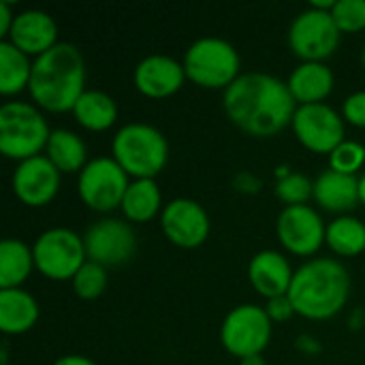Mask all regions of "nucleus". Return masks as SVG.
Listing matches in <instances>:
<instances>
[{"instance_id":"f257e3e1","label":"nucleus","mask_w":365,"mask_h":365,"mask_svg":"<svg viewBox=\"0 0 365 365\" xmlns=\"http://www.w3.org/2000/svg\"><path fill=\"white\" fill-rule=\"evenodd\" d=\"M289 83L269 73H242L222 96L229 120L252 137L280 133L297 111Z\"/></svg>"},{"instance_id":"f03ea898","label":"nucleus","mask_w":365,"mask_h":365,"mask_svg":"<svg viewBox=\"0 0 365 365\" xmlns=\"http://www.w3.org/2000/svg\"><path fill=\"white\" fill-rule=\"evenodd\" d=\"M30 96L43 109L62 113L73 111L86 88V60L73 43H56L34 58L28 83Z\"/></svg>"},{"instance_id":"7ed1b4c3","label":"nucleus","mask_w":365,"mask_h":365,"mask_svg":"<svg viewBox=\"0 0 365 365\" xmlns=\"http://www.w3.org/2000/svg\"><path fill=\"white\" fill-rule=\"evenodd\" d=\"M351 293V278L346 267L329 257L310 259L295 269L289 299L297 314L321 321L338 314Z\"/></svg>"},{"instance_id":"20e7f679","label":"nucleus","mask_w":365,"mask_h":365,"mask_svg":"<svg viewBox=\"0 0 365 365\" xmlns=\"http://www.w3.org/2000/svg\"><path fill=\"white\" fill-rule=\"evenodd\" d=\"M113 158L135 180H154L169 158V143L165 135L145 122H128L120 126L111 141Z\"/></svg>"},{"instance_id":"39448f33","label":"nucleus","mask_w":365,"mask_h":365,"mask_svg":"<svg viewBox=\"0 0 365 365\" xmlns=\"http://www.w3.org/2000/svg\"><path fill=\"white\" fill-rule=\"evenodd\" d=\"M49 126L43 113L24 101H11L0 107V152L6 158L26 160L36 156L49 141Z\"/></svg>"},{"instance_id":"423d86ee","label":"nucleus","mask_w":365,"mask_h":365,"mask_svg":"<svg viewBox=\"0 0 365 365\" xmlns=\"http://www.w3.org/2000/svg\"><path fill=\"white\" fill-rule=\"evenodd\" d=\"M184 71L203 88H229L240 77V53L220 36H201L184 53Z\"/></svg>"},{"instance_id":"0eeeda50","label":"nucleus","mask_w":365,"mask_h":365,"mask_svg":"<svg viewBox=\"0 0 365 365\" xmlns=\"http://www.w3.org/2000/svg\"><path fill=\"white\" fill-rule=\"evenodd\" d=\"M32 252L36 269L51 280H73L88 261L83 237L66 227H51L43 231L36 237Z\"/></svg>"},{"instance_id":"6e6552de","label":"nucleus","mask_w":365,"mask_h":365,"mask_svg":"<svg viewBox=\"0 0 365 365\" xmlns=\"http://www.w3.org/2000/svg\"><path fill=\"white\" fill-rule=\"evenodd\" d=\"M128 184V173L113 156H96L79 171L77 192L88 207L111 212L122 205Z\"/></svg>"},{"instance_id":"1a4fd4ad","label":"nucleus","mask_w":365,"mask_h":365,"mask_svg":"<svg viewBox=\"0 0 365 365\" xmlns=\"http://www.w3.org/2000/svg\"><path fill=\"white\" fill-rule=\"evenodd\" d=\"M340 32L331 11L310 6L291 21L289 45L304 62H323L336 51Z\"/></svg>"},{"instance_id":"9d476101","label":"nucleus","mask_w":365,"mask_h":365,"mask_svg":"<svg viewBox=\"0 0 365 365\" xmlns=\"http://www.w3.org/2000/svg\"><path fill=\"white\" fill-rule=\"evenodd\" d=\"M272 338V319L265 308L255 304H242L233 308L220 327L222 346L244 359L250 355H261Z\"/></svg>"},{"instance_id":"9b49d317","label":"nucleus","mask_w":365,"mask_h":365,"mask_svg":"<svg viewBox=\"0 0 365 365\" xmlns=\"http://www.w3.org/2000/svg\"><path fill=\"white\" fill-rule=\"evenodd\" d=\"M291 124L297 139L319 154H331L346 139L342 115L327 103L299 105Z\"/></svg>"},{"instance_id":"f8f14e48","label":"nucleus","mask_w":365,"mask_h":365,"mask_svg":"<svg viewBox=\"0 0 365 365\" xmlns=\"http://www.w3.org/2000/svg\"><path fill=\"white\" fill-rule=\"evenodd\" d=\"M88 261H94L103 267H115L126 261L137 250V237L128 222L120 218H103L90 225L83 235Z\"/></svg>"},{"instance_id":"ddd939ff","label":"nucleus","mask_w":365,"mask_h":365,"mask_svg":"<svg viewBox=\"0 0 365 365\" xmlns=\"http://www.w3.org/2000/svg\"><path fill=\"white\" fill-rule=\"evenodd\" d=\"M278 237L293 255H314L325 242L327 227L321 214L310 205H287L276 222Z\"/></svg>"},{"instance_id":"4468645a","label":"nucleus","mask_w":365,"mask_h":365,"mask_svg":"<svg viewBox=\"0 0 365 365\" xmlns=\"http://www.w3.org/2000/svg\"><path fill=\"white\" fill-rule=\"evenodd\" d=\"M160 225L169 242L180 248H197L210 235V216L195 199L178 197L160 212Z\"/></svg>"},{"instance_id":"2eb2a0df","label":"nucleus","mask_w":365,"mask_h":365,"mask_svg":"<svg viewBox=\"0 0 365 365\" xmlns=\"http://www.w3.org/2000/svg\"><path fill=\"white\" fill-rule=\"evenodd\" d=\"M60 188V169L43 154L21 160L13 173L15 195L32 207L49 203Z\"/></svg>"},{"instance_id":"dca6fc26","label":"nucleus","mask_w":365,"mask_h":365,"mask_svg":"<svg viewBox=\"0 0 365 365\" xmlns=\"http://www.w3.org/2000/svg\"><path fill=\"white\" fill-rule=\"evenodd\" d=\"M135 86L141 94L152 98H165L178 92L186 79L184 64L167 53L145 56L135 66Z\"/></svg>"},{"instance_id":"f3484780","label":"nucleus","mask_w":365,"mask_h":365,"mask_svg":"<svg viewBox=\"0 0 365 365\" xmlns=\"http://www.w3.org/2000/svg\"><path fill=\"white\" fill-rule=\"evenodd\" d=\"M56 38H58V26L53 17L41 9H28L17 13L11 32L6 36V41H11L24 53L34 58L51 49L58 43Z\"/></svg>"},{"instance_id":"a211bd4d","label":"nucleus","mask_w":365,"mask_h":365,"mask_svg":"<svg viewBox=\"0 0 365 365\" xmlns=\"http://www.w3.org/2000/svg\"><path fill=\"white\" fill-rule=\"evenodd\" d=\"M293 274L289 259L276 250H261L248 263V278L252 287L267 299L287 295Z\"/></svg>"},{"instance_id":"6ab92c4d","label":"nucleus","mask_w":365,"mask_h":365,"mask_svg":"<svg viewBox=\"0 0 365 365\" xmlns=\"http://www.w3.org/2000/svg\"><path fill=\"white\" fill-rule=\"evenodd\" d=\"M312 197L329 212H349L359 201V178L327 169L314 180Z\"/></svg>"},{"instance_id":"aec40b11","label":"nucleus","mask_w":365,"mask_h":365,"mask_svg":"<svg viewBox=\"0 0 365 365\" xmlns=\"http://www.w3.org/2000/svg\"><path fill=\"white\" fill-rule=\"evenodd\" d=\"M334 73L325 62H302L289 75V90L302 105L323 103L334 90Z\"/></svg>"},{"instance_id":"412c9836","label":"nucleus","mask_w":365,"mask_h":365,"mask_svg":"<svg viewBox=\"0 0 365 365\" xmlns=\"http://www.w3.org/2000/svg\"><path fill=\"white\" fill-rule=\"evenodd\" d=\"M38 321V304L24 289L0 291V329L2 334H24Z\"/></svg>"},{"instance_id":"4be33fe9","label":"nucleus","mask_w":365,"mask_h":365,"mask_svg":"<svg viewBox=\"0 0 365 365\" xmlns=\"http://www.w3.org/2000/svg\"><path fill=\"white\" fill-rule=\"evenodd\" d=\"M47 158L62 171H81L88 165V145L86 141L68 130V128H56L49 135L47 141Z\"/></svg>"},{"instance_id":"5701e85b","label":"nucleus","mask_w":365,"mask_h":365,"mask_svg":"<svg viewBox=\"0 0 365 365\" xmlns=\"http://www.w3.org/2000/svg\"><path fill=\"white\" fill-rule=\"evenodd\" d=\"M32 248L15 237H6L0 244V289H17L32 272Z\"/></svg>"},{"instance_id":"b1692460","label":"nucleus","mask_w":365,"mask_h":365,"mask_svg":"<svg viewBox=\"0 0 365 365\" xmlns=\"http://www.w3.org/2000/svg\"><path fill=\"white\" fill-rule=\"evenodd\" d=\"M77 122L88 130H105L118 120L115 101L103 90H86L73 107Z\"/></svg>"},{"instance_id":"393cba45","label":"nucleus","mask_w":365,"mask_h":365,"mask_svg":"<svg viewBox=\"0 0 365 365\" xmlns=\"http://www.w3.org/2000/svg\"><path fill=\"white\" fill-rule=\"evenodd\" d=\"M163 205L160 188L156 180H135L128 184V190L122 199V212L133 222L152 220Z\"/></svg>"},{"instance_id":"a878e982","label":"nucleus","mask_w":365,"mask_h":365,"mask_svg":"<svg viewBox=\"0 0 365 365\" xmlns=\"http://www.w3.org/2000/svg\"><path fill=\"white\" fill-rule=\"evenodd\" d=\"M32 77V62L30 56L15 47L11 41H0V92L2 94H17L19 90L28 88Z\"/></svg>"},{"instance_id":"bb28decb","label":"nucleus","mask_w":365,"mask_h":365,"mask_svg":"<svg viewBox=\"0 0 365 365\" xmlns=\"http://www.w3.org/2000/svg\"><path fill=\"white\" fill-rule=\"evenodd\" d=\"M325 242L342 257H355L365 250V225L355 216H338L327 225Z\"/></svg>"},{"instance_id":"cd10ccee","label":"nucleus","mask_w":365,"mask_h":365,"mask_svg":"<svg viewBox=\"0 0 365 365\" xmlns=\"http://www.w3.org/2000/svg\"><path fill=\"white\" fill-rule=\"evenodd\" d=\"M73 289L81 299H96L107 289V272L94 261H86L73 278Z\"/></svg>"},{"instance_id":"c85d7f7f","label":"nucleus","mask_w":365,"mask_h":365,"mask_svg":"<svg viewBox=\"0 0 365 365\" xmlns=\"http://www.w3.org/2000/svg\"><path fill=\"white\" fill-rule=\"evenodd\" d=\"M365 163V145L355 139H344L331 154H329V169L355 175Z\"/></svg>"},{"instance_id":"c756f323","label":"nucleus","mask_w":365,"mask_h":365,"mask_svg":"<svg viewBox=\"0 0 365 365\" xmlns=\"http://www.w3.org/2000/svg\"><path fill=\"white\" fill-rule=\"evenodd\" d=\"M312 192H314V182H310V178L304 173H289L276 184V195L287 205H304L312 197Z\"/></svg>"},{"instance_id":"7c9ffc66","label":"nucleus","mask_w":365,"mask_h":365,"mask_svg":"<svg viewBox=\"0 0 365 365\" xmlns=\"http://www.w3.org/2000/svg\"><path fill=\"white\" fill-rule=\"evenodd\" d=\"M331 15L342 32H357L365 28V0H336Z\"/></svg>"},{"instance_id":"2f4dec72","label":"nucleus","mask_w":365,"mask_h":365,"mask_svg":"<svg viewBox=\"0 0 365 365\" xmlns=\"http://www.w3.org/2000/svg\"><path fill=\"white\" fill-rule=\"evenodd\" d=\"M344 120H349L355 126H365V90H357L346 96L344 101Z\"/></svg>"},{"instance_id":"473e14b6","label":"nucleus","mask_w":365,"mask_h":365,"mask_svg":"<svg viewBox=\"0 0 365 365\" xmlns=\"http://www.w3.org/2000/svg\"><path fill=\"white\" fill-rule=\"evenodd\" d=\"M265 310H267V314H269L272 321H287V319H291V314L295 312V308H293L289 295H280V297L269 299Z\"/></svg>"},{"instance_id":"72a5a7b5","label":"nucleus","mask_w":365,"mask_h":365,"mask_svg":"<svg viewBox=\"0 0 365 365\" xmlns=\"http://www.w3.org/2000/svg\"><path fill=\"white\" fill-rule=\"evenodd\" d=\"M13 21H15V15L11 11V2L9 0H0V36H2V41L9 36Z\"/></svg>"},{"instance_id":"f704fd0d","label":"nucleus","mask_w":365,"mask_h":365,"mask_svg":"<svg viewBox=\"0 0 365 365\" xmlns=\"http://www.w3.org/2000/svg\"><path fill=\"white\" fill-rule=\"evenodd\" d=\"M53 365H98L96 361H92L90 357H83V355H64L60 359H56Z\"/></svg>"},{"instance_id":"c9c22d12","label":"nucleus","mask_w":365,"mask_h":365,"mask_svg":"<svg viewBox=\"0 0 365 365\" xmlns=\"http://www.w3.org/2000/svg\"><path fill=\"white\" fill-rule=\"evenodd\" d=\"M240 365H265V359L261 355H250V357H244Z\"/></svg>"},{"instance_id":"e433bc0d","label":"nucleus","mask_w":365,"mask_h":365,"mask_svg":"<svg viewBox=\"0 0 365 365\" xmlns=\"http://www.w3.org/2000/svg\"><path fill=\"white\" fill-rule=\"evenodd\" d=\"M359 201L365 205V171L361 173V178H359Z\"/></svg>"},{"instance_id":"4c0bfd02","label":"nucleus","mask_w":365,"mask_h":365,"mask_svg":"<svg viewBox=\"0 0 365 365\" xmlns=\"http://www.w3.org/2000/svg\"><path fill=\"white\" fill-rule=\"evenodd\" d=\"M0 359H2V365H6V361H9V344H6V340H2V355H0Z\"/></svg>"},{"instance_id":"58836bf2","label":"nucleus","mask_w":365,"mask_h":365,"mask_svg":"<svg viewBox=\"0 0 365 365\" xmlns=\"http://www.w3.org/2000/svg\"><path fill=\"white\" fill-rule=\"evenodd\" d=\"M361 62H364V66H365V49H364V53H361Z\"/></svg>"}]
</instances>
